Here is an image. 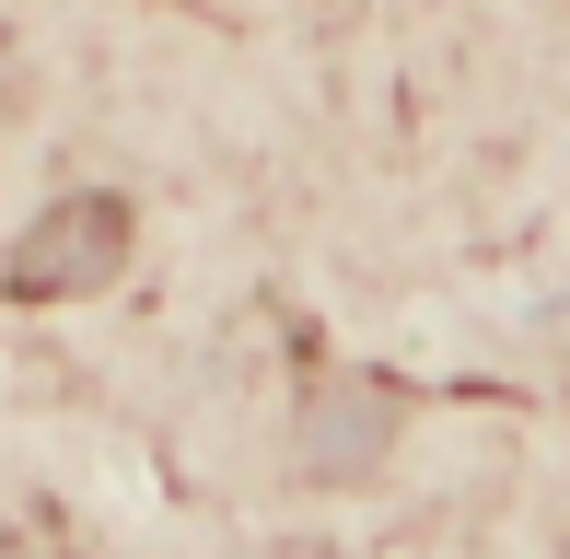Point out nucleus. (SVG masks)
<instances>
[{
	"label": "nucleus",
	"mask_w": 570,
	"mask_h": 559,
	"mask_svg": "<svg viewBox=\"0 0 570 559\" xmlns=\"http://www.w3.org/2000/svg\"><path fill=\"white\" fill-rule=\"evenodd\" d=\"M128 257V198L106 187H70V198H47V222L12 245V292L23 303H59V292H106Z\"/></svg>",
	"instance_id": "nucleus-1"
}]
</instances>
